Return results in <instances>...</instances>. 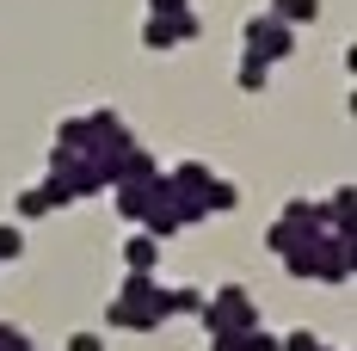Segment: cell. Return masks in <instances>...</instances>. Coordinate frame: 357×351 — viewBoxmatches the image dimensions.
Instances as JSON below:
<instances>
[{
  "instance_id": "7",
  "label": "cell",
  "mask_w": 357,
  "mask_h": 351,
  "mask_svg": "<svg viewBox=\"0 0 357 351\" xmlns=\"http://www.w3.org/2000/svg\"><path fill=\"white\" fill-rule=\"evenodd\" d=\"M241 204V191L228 185V179H210V191H204V210H234Z\"/></svg>"
},
{
  "instance_id": "12",
  "label": "cell",
  "mask_w": 357,
  "mask_h": 351,
  "mask_svg": "<svg viewBox=\"0 0 357 351\" xmlns=\"http://www.w3.org/2000/svg\"><path fill=\"white\" fill-rule=\"evenodd\" d=\"M68 351H105V345H99V333H74Z\"/></svg>"
},
{
  "instance_id": "8",
  "label": "cell",
  "mask_w": 357,
  "mask_h": 351,
  "mask_svg": "<svg viewBox=\"0 0 357 351\" xmlns=\"http://www.w3.org/2000/svg\"><path fill=\"white\" fill-rule=\"evenodd\" d=\"M173 31H178V43L204 37V19H197V6H191V13H178V19H173Z\"/></svg>"
},
{
  "instance_id": "6",
  "label": "cell",
  "mask_w": 357,
  "mask_h": 351,
  "mask_svg": "<svg viewBox=\"0 0 357 351\" xmlns=\"http://www.w3.org/2000/svg\"><path fill=\"white\" fill-rule=\"evenodd\" d=\"M123 259H130V271H154V241L148 234H130L123 241Z\"/></svg>"
},
{
  "instance_id": "10",
  "label": "cell",
  "mask_w": 357,
  "mask_h": 351,
  "mask_svg": "<svg viewBox=\"0 0 357 351\" xmlns=\"http://www.w3.org/2000/svg\"><path fill=\"white\" fill-rule=\"evenodd\" d=\"M19 253H25V241H19V228L6 222V228H0V265H6V259H19Z\"/></svg>"
},
{
  "instance_id": "9",
  "label": "cell",
  "mask_w": 357,
  "mask_h": 351,
  "mask_svg": "<svg viewBox=\"0 0 357 351\" xmlns=\"http://www.w3.org/2000/svg\"><path fill=\"white\" fill-rule=\"evenodd\" d=\"M178 13H191V0H148V19H178Z\"/></svg>"
},
{
  "instance_id": "2",
  "label": "cell",
  "mask_w": 357,
  "mask_h": 351,
  "mask_svg": "<svg viewBox=\"0 0 357 351\" xmlns=\"http://www.w3.org/2000/svg\"><path fill=\"white\" fill-rule=\"evenodd\" d=\"M62 204H74L68 185H62V179H43V185H31V191L19 197V216H43V210H62Z\"/></svg>"
},
{
  "instance_id": "3",
  "label": "cell",
  "mask_w": 357,
  "mask_h": 351,
  "mask_svg": "<svg viewBox=\"0 0 357 351\" xmlns=\"http://www.w3.org/2000/svg\"><path fill=\"white\" fill-rule=\"evenodd\" d=\"M265 13H271L278 25H289V31H296V25H314V19H321V0H271Z\"/></svg>"
},
{
  "instance_id": "5",
  "label": "cell",
  "mask_w": 357,
  "mask_h": 351,
  "mask_svg": "<svg viewBox=\"0 0 357 351\" xmlns=\"http://www.w3.org/2000/svg\"><path fill=\"white\" fill-rule=\"evenodd\" d=\"M142 50H178L173 19H142Z\"/></svg>"
},
{
  "instance_id": "1",
  "label": "cell",
  "mask_w": 357,
  "mask_h": 351,
  "mask_svg": "<svg viewBox=\"0 0 357 351\" xmlns=\"http://www.w3.org/2000/svg\"><path fill=\"white\" fill-rule=\"evenodd\" d=\"M241 50L259 56V62H284V56H296V31L278 25L271 13H252L247 25H241Z\"/></svg>"
},
{
  "instance_id": "11",
  "label": "cell",
  "mask_w": 357,
  "mask_h": 351,
  "mask_svg": "<svg viewBox=\"0 0 357 351\" xmlns=\"http://www.w3.org/2000/svg\"><path fill=\"white\" fill-rule=\"evenodd\" d=\"M284 351H321V339H314V333H289Z\"/></svg>"
},
{
  "instance_id": "4",
  "label": "cell",
  "mask_w": 357,
  "mask_h": 351,
  "mask_svg": "<svg viewBox=\"0 0 357 351\" xmlns=\"http://www.w3.org/2000/svg\"><path fill=\"white\" fill-rule=\"evenodd\" d=\"M234 87H241V93H265V87H271V62H259V56H247V50H241Z\"/></svg>"
}]
</instances>
